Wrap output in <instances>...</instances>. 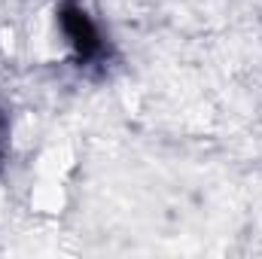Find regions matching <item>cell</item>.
<instances>
[{"label":"cell","instance_id":"6da1fadb","mask_svg":"<svg viewBox=\"0 0 262 259\" xmlns=\"http://www.w3.org/2000/svg\"><path fill=\"white\" fill-rule=\"evenodd\" d=\"M58 28L67 37V46L73 49V58H76L79 67L101 64L107 58V40H104L98 21L89 15V9L79 0H61Z\"/></svg>","mask_w":262,"mask_h":259},{"label":"cell","instance_id":"7a4b0ae2","mask_svg":"<svg viewBox=\"0 0 262 259\" xmlns=\"http://www.w3.org/2000/svg\"><path fill=\"white\" fill-rule=\"evenodd\" d=\"M6 149H9V116L0 107V159L6 156Z\"/></svg>","mask_w":262,"mask_h":259}]
</instances>
